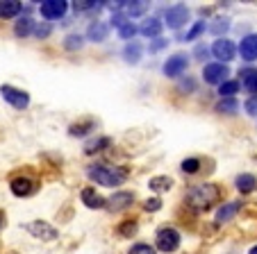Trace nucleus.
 I'll list each match as a JSON object with an SVG mask.
<instances>
[{
    "instance_id": "nucleus-1",
    "label": "nucleus",
    "mask_w": 257,
    "mask_h": 254,
    "mask_svg": "<svg viewBox=\"0 0 257 254\" xmlns=\"http://www.w3.org/2000/svg\"><path fill=\"white\" fill-rule=\"evenodd\" d=\"M87 177L91 182H96L98 186H121L123 182L127 179V173L123 168H114V166H105V163H93V166L87 168Z\"/></svg>"
},
{
    "instance_id": "nucleus-2",
    "label": "nucleus",
    "mask_w": 257,
    "mask_h": 254,
    "mask_svg": "<svg viewBox=\"0 0 257 254\" xmlns=\"http://www.w3.org/2000/svg\"><path fill=\"white\" fill-rule=\"evenodd\" d=\"M218 195H221V193H218V188L214 186V184H198V186H194L187 193V202H189V206L196 211H207L209 206L218 200Z\"/></svg>"
},
{
    "instance_id": "nucleus-3",
    "label": "nucleus",
    "mask_w": 257,
    "mask_h": 254,
    "mask_svg": "<svg viewBox=\"0 0 257 254\" xmlns=\"http://www.w3.org/2000/svg\"><path fill=\"white\" fill-rule=\"evenodd\" d=\"M180 231L178 229H173V227H162L160 231H157V236H155V247L160 249V252H166V254H171V252H175V249L180 247Z\"/></svg>"
},
{
    "instance_id": "nucleus-4",
    "label": "nucleus",
    "mask_w": 257,
    "mask_h": 254,
    "mask_svg": "<svg viewBox=\"0 0 257 254\" xmlns=\"http://www.w3.org/2000/svg\"><path fill=\"white\" fill-rule=\"evenodd\" d=\"M228 77H230L228 64L214 62V64H207V66L203 68V80L207 82L209 87H221L223 82H228Z\"/></svg>"
},
{
    "instance_id": "nucleus-5",
    "label": "nucleus",
    "mask_w": 257,
    "mask_h": 254,
    "mask_svg": "<svg viewBox=\"0 0 257 254\" xmlns=\"http://www.w3.org/2000/svg\"><path fill=\"white\" fill-rule=\"evenodd\" d=\"M0 96H3L5 102H10L14 109H28L30 107L28 91H21V89L10 87V84H3V87H0Z\"/></svg>"
},
{
    "instance_id": "nucleus-6",
    "label": "nucleus",
    "mask_w": 257,
    "mask_h": 254,
    "mask_svg": "<svg viewBox=\"0 0 257 254\" xmlns=\"http://www.w3.org/2000/svg\"><path fill=\"white\" fill-rule=\"evenodd\" d=\"M25 229H28L34 238H39V240H57V236H59L57 227H53L50 222H46V220H32V222L25 225Z\"/></svg>"
},
{
    "instance_id": "nucleus-7",
    "label": "nucleus",
    "mask_w": 257,
    "mask_h": 254,
    "mask_svg": "<svg viewBox=\"0 0 257 254\" xmlns=\"http://www.w3.org/2000/svg\"><path fill=\"white\" fill-rule=\"evenodd\" d=\"M39 12L46 21H59L68 12V3L66 0H44L39 5Z\"/></svg>"
},
{
    "instance_id": "nucleus-8",
    "label": "nucleus",
    "mask_w": 257,
    "mask_h": 254,
    "mask_svg": "<svg viewBox=\"0 0 257 254\" xmlns=\"http://www.w3.org/2000/svg\"><path fill=\"white\" fill-rule=\"evenodd\" d=\"M187 66H189V57H187L185 53H175L164 62L162 71H164L166 77H180L187 71Z\"/></svg>"
},
{
    "instance_id": "nucleus-9",
    "label": "nucleus",
    "mask_w": 257,
    "mask_h": 254,
    "mask_svg": "<svg viewBox=\"0 0 257 254\" xmlns=\"http://www.w3.org/2000/svg\"><path fill=\"white\" fill-rule=\"evenodd\" d=\"M164 21H166V25H169L171 30L185 28V25L189 23V10H187L185 5H173V7H169V10H166Z\"/></svg>"
},
{
    "instance_id": "nucleus-10",
    "label": "nucleus",
    "mask_w": 257,
    "mask_h": 254,
    "mask_svg": "<svg viewBox=\"0 0 257 254\" xmlns=\"http://www.w3.org/2000/svg\"><path fill=\"white\" fill-rule=\"evenodd\" d=\"M234 53H237L234 44L230 41V39H225V37L216 39V41L212 44V55H214L216 59H221V64L232 62V59H234Z\"/></svg>"
},
{
    "instance_id": "nucleus-11",
    "label": "nucleus",
    "mask_w": 257,
    "mask_h": 254,
    "mask_svg": "<svg viewBox=\"0 0 257 254\" xmlns=\"http://www.w3.org/2000/svg\"><path fill=\"white\" fill-rule=\"evenodd\" d=\"M10 188H12V193H14L16 197H28V195H32V193L37 191V182H34L32 177H25V175H21V177L12 179Z\"/></svg>"
},
{
    "instance_id": "nucleus-12",
    "label": "nucleus",
    "mask_w": 257,
    "mask_h": 254,
    "mask_svg": "<svg viewBox=\"0 0 257 254\" xmlns=\"http://www.w3.org/2000/svg\"><path fill=\"white\" fill-rule=\"evenodd\" d=\"M239 55L243 62H257V34L250 32L241 39L239 44Z\"/></svg>"
},
{
    "instance_id": "nucleus-13",
    "label": "nucleus",
    "mask_w": 257,
    "mask_h": 254,
    "mask_svg": "<svg viewBox=\"0 0 257 254\" xmlns=\"http://www.w3.org/2000/svg\"><path fill=\"white\" fill-rule=\"evenodd\" d=\"M241 211V202L232 200V202H225L216 209V225H223V222H230L234 216Z\"/></svg>"
},
{
    "instance_id": "nucleus-14",
    "label": "nucleus",
    "mask_w": 257,
    "mask_h": 254,
    "mask_svg": "<svg viewBox=\"0 0 257 254\" xmlns=\"http://www.w3.org/2000/svg\"><path fill=\"white\" fill-rule=\"evenodd\" d=\"M80 200H82V204L87 206V209H102V206L107 204V200L100 195V193H96V188L87 186L80 191Z\"/></svg>"
},
{
    "instance_id": "nucleus-15",
    "label": "nucleus",
    "mask_w": 257,
    "mask_h": 254,
    "mask_svg": "<svg viewBox=\"0 0 257 254\" xmlns=\"http://www.w3.org/2000/svg\"><path fill=\"white\" fill-rule=\"evenodd\" d=\"M132 202H135V193L118 191V193H114V195L107 200V209L109 211H123V209H127Z\"/></svg>"
},
{
    "instance_id": "nucleus-16",
    "label": "nucleus",
    "mask_w": 257,
    "mask_h": 254,
    "mask_svg": "<svg viewBox=\"0 0 257 254\" xmlns=\"http://www.w3.org/2000/svg\"><path fill=\"white\" fill-rule=\"evenodd\" d=\"M109 37V25L102 23V21H93L87 28V39L93 41V44H102L105 39Z\"/></svg>"
},
{
    "instance_id": "nucleus-17",
    "label": "nucleus",
    "mask_w": 257,
    "mask_h": 254,
    "mask_svg": "<svg viewBox=\"0 0 257 254\" xmlns=\"http://www.w3.org/2000/svg\"><path fill=\"white\" fill-rule=\"evenodd\" d=\"M166 23H162L160 19H155V16H151V19H146L144 23L139 25V32L144 34L146 39H160L162 30H164Z\"/></svg>"
},
{
    "instance_id": "nucleus-18",
    "label": "nucleus",
    "mask_w": 257,
    "mask_h": 254,
    "mask_svg": "<svg viewBox=\"0 0 257 254\" xmlns=\"http://www.w3.org/2000/svg\"><path fill=\"white\" fill-rule=\"evenodd\" d=\"M234 186H237V191L241 193V195L252 193L257 188V177L250 173H241V175H237V179H234Z\"/></svg>"
},
{
    "instance_id": "nucleus-19",
    "label": "nucleus",
    "mask_w": 257,
    "mask_h": 254,
    "mask_svg": "<svg viewBox=\"0 0 257 254\" xmlns=\"http://www.w3.org/2000/svg\"><path fill=\"white\" fill-rule=\"evenodd\" d=\"M34 28H37V23H34L30 16H23V19H19L14 23V34L19 39H25V37H30V34H34Z\"/></svg>"
},
{
    "instance_id": "nucleus-20",
    "label": "nucleus",
    "mask_w": 257,
    "mask_h": 254,
    "mask_svg": "<svg viewBox=\"0 0 257 254\" xmlns=\"http://www.w3.org/2000/svg\"><path fill=\"white\" fill-rule=\"evenodd\" d=\"M148 188L155 193H166L173 188V179L169 175H157V177H151L148 179Z\"/></svg>"
},
{
    "instance_id": "nucleus-21",
    "label": "nucleus",
    "mask_w": 257,
    "mask_h": 254,
    "mask_svg": "<svg viewBox=\"0 0 257 254\" xmlns=\"http://www.w3.org/2000/svg\"><path fill=\"white\" fill-rule=\"evenodd\" d=\"M241 87L246 89L248 93L257 96V68H248V71H241Z\"/></svg>"
},
{
    "instance_id": "nucleus-22",
    "label": "nucleus",
    "mask_w": 257,
    "mask_h": 254,
    "mask_svg": "<svg viewBox=\"0 0 257 254\" xmlns=\"http://www.w3.org/2000/svg\"><path fill=\"white\" fill-rule=\"evenodd\" d=\"M21 12L19 0H0V19H14Z\"/></svg>"
},
{
    "instance_id": "nucleus-23",
    "label": "nucleus",
    "mask_w": 257,
    "mask_h": 254,
    "mask_svg": "<svg viewBox=\"0 0 257 254\" xmlns=\"http://www.w3.org/2000/svg\"><path fill=\"white\" fill-rule=\"evenodd\" d=\"M112 145V139L109 136H98V139H91L87 145H84V152L87 154H96V152H102L105 148Z\"/></svg>"
},
{
    "instance_id": "nucleus-24",
    "label": "nucleus",
    "mask_w": 257,
    "mask_h": 254,
    "mask_svg": "<svg viewBox=\"0 0 257 254\" xmlns=\"http://www.w3.org/2000/svg\"><path fill=\"white\" fill-rule=\"evenodd\" d=\"M214 109H216L218 114L232 116V114H237V111H239V102H237V98H221V100L216 102V107H214Z\"/></svg>"
},
{
    "instance_id": "nucleus-25",
    "label": "nucleus",
    "mask_w": 257,
    "mask_h": 254,
    "mask_svg": "<svg viewBox=\"0 0 257 254\" xmlns=\"http://www.w3.org/2000/svg\"><path fill=\"white\" fill-rule=\"evenodd\" d=\"M123 59H125L127 64H139V59H141V44L130 41V44L123 48Z\"/></svg>"
},
{
    "instance_id": "nucleus-26",
    "label": "nucleus",
    "mask_w": 257,
    "mask_h": 254,
    "mask_svg": "<svg viewBox=\"0 0 257 254\" xmlns=\"http://www.w3.org/2000/svg\"><path fill=\"white\" fill-rule=\"evenodd\" d=\"M96 130V123L93 120H84V123H75L68 127V134L71 136H87L89 132Z\"/></svg>"
},
{
    "instance_id": "nucleus-27",
    "label": "nucleus",
    "mask_w": 257,
    "mask_h": 254,
    "mask_svg": "<svg viewBox=\"0 0 257 254\" xmlns=\"http://www.w3.org/2000/svg\"><path fill=\"white\" fill-rule=\"evenodd\" d=\"M239 89H241V82L228 80V82H223V84L218 87V96L221 98H234L239 93Z\"/></svg>"
},
{
    "instance_id": "nucleus-28",
    "label": "nucleus",
    "mask_w": 257,
    "mask_h": 254,
    "mask_svg": "<svg viewBox=\"0 0 257 254\" xmlns=\"http://www.w3.org/2000/svg\"><path fill=\"white\" fill-rule=\"evenodd\" d=\"M137 231H139V222L137 220H123L121 225H118V234H121L123 238H132Z\"/></svg>"
},
{
    "instance_id": "nucleus-29",
    "label": "nucleus",
    "mask_w": 257,
    "mask_h": 254,
    "mask_svg": "<svg viewBox=\"0 0 257 254\" xmlns=\"http://www.w3.org/2000/svg\"><path fill=\"white\" fill-rule=\"evenodd\" d=\"M82 46H84V37H82V34H68V37L64 39V48L71 50V53L80 50Z\"/></svg>"
},
{
    "instance_id": "nucleus-30",
    "label": "nucleus",
    "mask_w": 257,
    "mask_h": 254,
    "mask_svg": "<svg viewBox=\"0 0 257 254\" xmlns=\"http://www.w3.org/2000/svg\"><path fill=\"white\" fill-rule=\"evenodd\" d=\"M107 3H96V0H78L73 3V10L75 12H89V10H96V7H102Z\"/></svg>"
},
{
    "instance_id": "nucleus-31",
    "label": "nucleus",
    "mask_w": 257,
    "mask_h": 254,
    "mask_svg": "<svg viewBox=\"0 0 257 254\" xmlns=\"http://www.w3.org/2000/svg\"><path fill=\"white\" fill-rule=\"evenodd\" d=\"M180 168H182V173H187V175H194V173H198L200 170V159H185V161L180 163Z\"/></svg>"
},
{
    "instance_id": "nucleus-32",
    "label": "nucleus",
    "mask_w": 257,
    "mask_h": 254,
    "mask_svg": "<svg viewBox=\"0 0 257 254\" xmlns=\"http://www.w3.org/2000/svg\"><path fill=\"white\" fill-rule=\"evenodd\" d=\"M207 30V25H205V21H198V23H194L191 25V30L187 32V37H185V41H196V39L200 37V34Z\"/></svg>"
},
{
    "instance_id": "nucleus-33",
    "label": "nucleus",
    "mask_w": 257,
    "mask_h": 254,
    "mask_svg": "<svg viewBox=\"0 0 257 254\" xmlns=\"http://www.w3.org/2000/svg\"><path fill=\"white\" fill-rule=\"evenodd\" d=\"M230 30V21L228 19H216L214 21V25H209V32H214L218 39H221V34L228 32Z\"/></svg>"
},
{
    "instance_id": "nucleus-34",
    "label": "nucleus",
    "mask_w": 257,
    "mask_h": 254,
    "mask_svg": "<svg viewBox=\"0 0 257 254\" xmlns=\"http://www.w3.org/2000/svg\"><path fill=\"white\" fill-rule=\"evenodd\" d=\"M148 10V3L144 0H137V3H127V16H141Z\"/></svg>"
},
{
    "instance_id": "nucleus-35",
    "label": "nucleus",
    "mask_w": 257,
    "mask_h": 254,
    "mask_svg": "<svg viewBox=\"0 0 257 254\" xmlns=\"http://www.w3.org/2000/svg\"><path fill=\"white\" fill-rule=\"evenodd\" d=\"M127 254H157V247H153L148 243H137V245H132Z\"/></svg>"
},
{
    "instance_id": "nucleus-36",
    "label": "nucleus",
    "mask_w": 257,
    "mask_h": 254,
    "mask_svg": "<svg viewBox=\"0 0 257 254\" xmlns=\"http://www.w3.org/2000/svg\"><path fill=\"white\" fill-rule=\"evenodd\" d=\"M137 32H139V28H137L135 23H125L121 30H118V37H121V39H127V41H132Z\"/></svg>"
},
{
    "instance_id": "nucleus-37",
    "label": "nucleus",
    "mask_w": 257,
    "mask_h": 254,
    "mask_svg": "<svg viewBox=\"0 0 257 254\" xmlns=\"http://www.w3.org/2000/svg\"><path fill=\"white\" fill-rule=\"evenodd\" d=\"M162 209V200L160 197H148V200L144 202V211H148V213H155V211Z\"/></svg>"
},
{
    "instance_id": "nucleus-38",
    "label": "nucleus",
    "mask_w": 257,
    "mask_h": 254,
    "mask_svg": "<svg viewBox=\"0 0 257 254\" xmlns=\"http://www.w3.org/2000/svg\"><path fill=\"white\" fill-rule=\"evenodd\" d=\"M50 32H53V28H50L48 23H37V28H34V37H37V39L50 37Z\"/></svg>"
},
{
    "instance_id": "nucleus-39",
    "label": "nucleus",
    "mask_w": 257,
    "mask_h": 254,
    "mask_svg": "<svg viewBox=\"0 0 257 254\" xmlns=\"http://www.w3.org/2000/svg\"><path fill=\"white\" fill-rule=\"evenodd\" d=\"M109 23H112L116 30H121L123 25H125V23H130V21H127V16H125V14H121V12H116V14H112V21H109Z\"/></svg>"
},
{
    "instance_id": "nucleus-40",
    "label": "nucleus",
    "mask_w": 257,
    "mask_h": 254,
    "mask_svg": "<svg viewBox=\"0 0 257 254\" xmlns=\"http://www.w3.org/2000/svg\"><path fill=\"white\" fill-rule=\"evenodd\" d=\"M243 109H246V114H248V116H257V96L248 98L246 105H243Z\"/></svg>"
},
{
    "instance_id": "nucleus-41",
    "label": "nucleus",
    "mask_w": 257,
    "mask_h": 254,
    "mask_svg": "<svg viewBox=\"0 0 257 254\" xmlns=\"http://www.w3.org/2000/svg\"><path fill=\"white\" fill-rule=\"evenodd\" d=\"M166 46H169V41H166V39H155V41H153L151 46H148V50H151V53H160L162 48H166Z\"/></svg>"
},
{
    "instance_id": "nucleus-42",
    "label": "nucleus",
    "mask_w": 257,
    "mask_h": 254,
    "mask_svg": "<svg viewBox=\"0 0 257 254\" xmlns=\"http://www.w3.org/2000/svg\"><path fill=\"white\" fill-rule=\"evenodd\" d=\"M196 89V82L191 80V77H187L185 82H182V84H180V91H187V93H191Z\"/></svg>"
},
{
    "instance_id": "nucleus-43",
    "label": "nucleus",
    "mask_w": 257,
    "mask_h": 254,
    "mask_svg": "<svg viewBox=\"0 0 257 254\" xmlns=\"http://www.w3.org/2000/svg\"><path fill=\"white\" fill-rule=\"evenodd\" d=\"M207 53H209V50L205 48L203 44H198V46H196V50H194V57L196 59H205V57H207Z\"/></svg>"
},
{
    "instance_id": "nucleus-44",
    "label": "nucleus",
    "mask_w": 257,
    "mask_h": 254,
    "mask_svg": "<svg viewBox=\"0 0 257 254\" xmlns=\"http://www.w3.org/2000/svg\"><path fill=\"white\" fill-rule=\"evenodd\" d=\"M248 254H257V245H255V247H250V252H248Z\"/></svg>"
},
{
    "instance_id": "nucleus-45",
    "label": "nucleus",
    "mask_w": 257,
    "mask_h": 254,
    "mask_svg": "<svg viewBox=\"0 0 257 254\" xmlns=\"http://www.w3.org/2000/svg\"><path fill=\"white\" fill-rule=\"evenodd\" d=\"M3 222H5V218H3V213H0V227H3Z\"/></svg>"
}]
</instances>
